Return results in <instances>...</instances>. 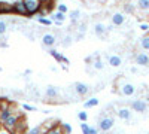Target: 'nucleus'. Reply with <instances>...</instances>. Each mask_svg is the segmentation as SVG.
<instances>
[{"label": "nucleus", "instance_id": "nucleus-37", "mask_svg": "<svg viewBox=\"0 0 149 134\" xmlns=\"http://www.w3.org/2000/svg\"><path fill=\"white\" fill-rule=\"evenodd\" d=\"M39 2H40V3H45V2H48V0H39Z\"/></svg>", "mask_w": 149, "mask_h": 134}, {"label": "nucleus", "instance_id": "nucleus-35", "mask_svg": "<svg viewBox=\"0 0 149 134\" xmlns=\"http://www.w3.org/2000/svg\"><path fill=\"white\" fill-rule=\"evenodd\" d=\"M88 134H98V130H97V128H93V127H91V128H90V133H88Z\"/></svg>", "mask_w": 149, "mask_h": 134}, {"label": "nucleus", "instance_id": "nucleus-9", "mask_svg": "<svg viewBox=\"0 0 149 134\" xmlns=\"http://www.w3.org/2000/svg\"><path fill=\"white\" fill-rule=\"evenodd\" d=\"M136 92V87L133 83H124L122 87H121V94L122 95H127V97H130V95H133Z\"/></svg>", "mask_w": 149, "mask_h": 134}, {"label": "nucleus", "instance_id": "nucleus-2", "mask_svg": "<svg viewBox=\"0 0 149 134\" xmlns=\"http://www.w3.org/2000/svg\"><path fill=\"white\" fill-rule=\"evenodd\" d=\"M113 124H115L113 118L106 116V118H102L100 119V122H98V128H100L102 131H109L110 128H113Z\"/></svg>", "mask_w": 149, "mask_h": 134}, {"label": "nucleus", "instance_id": "nucleus-15", "mask_svg": "<svg viewBox=\"0 0 149 134\" xmlns=\"http://www.w3.org/2000/svg\"><path fill=\"white\" fill-rule=\"evenodd\" d=\"M57 95H58V88L49 85V87L46 88V97H48V99H55Z\"/></svg>", "mask_w": 149, "mask_h": 134}, {"label": "nucleus", "instance_id": "nucleus-36", "mask_svg": "<svg viewBox=\"0 0 149 134\" xmlns=\"http://www.w3.org/2000/svg\"><path fill=\"white\" fill-rule=\"evenodd\" d=\"M0 134H10L9 130H0Z\"/></svg>", "mask_w": 149, "mask_h": 134}, {"label": "nucleus", "instance_id": "nucleus-29", "mask_svg": "<svg viewBox=\"0 0 149 134\" xmlns=\"http://www.w3.org/2000/svg\"><path fill=\"white\" fill-rule=\"evenodd\" d=\"M57 9H58V12H63V14H67V12H69V8L66 5H58Z\"/></svg>", "mask_w": 149, "mask_h": 134}, {"label": "nucleus", "instance_id": "nucleus-26", "mask_svg": "<svg viewBox=\"0 0 149 134\" xmlns=\"http://www.w3.org/2000/svg\"><path fill=\"white\" fill-rule=\"evenodd\" d=\"M8 30V24L5 21H0V34H5Z\"/></svg>", "mask_w": 149, "mask_h": 134}, {"label": "nucleus", "instance_id": "nucleus-22", "mask_svg": "<svg viewBox=\"0 0 149 134\" xmlns=\"http://www.w3.org/2000/svg\"><path fill=\"white\" fill-rule=\"evenodd\" d=\"M140 46L143 48V49L149 51V36H146V37H143V39L140 40Z\"/></svg>", "mask_w": 149, "mask_h": 134}, {"label": "nucleus", "instance_id": "nucleus-11", "mask_svg": "<svg viewBox=\"0 0 149 134\" xmlns=\"http://www.w3.org/2000/svg\"><path fill=\"white\" fill-rule=\"evenodd\" d=\"M106 31H107V28L103 26L102 22H97L94 26V33H95V36H98V37H103V36L106 34Z\"/></svg>", "mask_w": 149, "mask_h": 134}, {"label": "nucleus", "instance_id": "nucleus-34", "mask_svg": "<svg viewBox=\"0 0 149 134\" xmlns=\"http://www.w3.org/2000/svg\"><path fill=\"white\" fill-rule=\"evenodd\" d=\"M140 30L142 31H148L149 30V26H148V24H140Z\"/></svg>", "mask_w": 149, "mask_h": 134}, {"label": "nucleus", "instance_id": "nucleus-28", "mask_svg": "<svg viewBox=\"0 0 149 134\" xmlns=\"http://www.w3.org/2000/svg\"><path fill=\"white\" fill-rule=\"evenodd\" d=\"M46 134H63V131H61L60 128H57V127H54V128H51L49 131H46Z\"/></svg>", "mask_w": 149, "mask_h": 134}, {"label": "nucleus", "instance_id": "nucleus-3", "mask_svg": "<svg viewBox=\"0 0 149 134\" xmlns=\"http://www.w3.org/2000/svg\"><path fill=\"white\" fill-rule=\"evenodd\" d=\"M3 127L9 131H15L17 127H18V116L17 115H10L5 122H3Z\"/></svg>", "mask_w": 149, "mask_h": 134}, {"label": "nucleus", "instance_id": "nucleus-24", "mask_svg": "<svg viewBox=\"0 0 149 134\" xmlns=\"http://www.w3.org/2000/svg\"><path fill=\"white\" fill-rule=\"evenodd\" d=\"M94 69L95 70H103L104 69V64H103L102 60H95V61H94Z\"/></svg>", "mask_w": 149, "mask_h": 134}, {"label": "nucleus", "instance_id": "nucleus-18", "mask_svg": "<svg viewBox=\"0 0 149 134\" xmlns=\"http://www.w3.org/2000/svg\"><path fill=\"white\" fill-rule=\"evenodd\" d=\"M69 17H70V19H72V22L74 24V22H76V21L79 19V17H81V12H79L78 9H76V10H72Z\"/></svg>", "mask_w": 149, "mask_h": 134}, {"label": "nucleus", "instance_id": "nucleus-30", "mask_svg": "<svg viewBox=\"0 0 149 134\" xmlns=\"http://www.w3.org/2000/svg\"><path fill=\"white\" fill-rule=\"evenodd\" d=\"M42 133V127H34L29 131V134H40Z\"/></svg>", "mask_w": 149, "mask_h": 134}, {"label": "nucleus", "instance_id": "nucleus-16", "mask_svg": "<svg viewBox=\"0 0 149 134\" xmlns=\"http://www.w3.org/2000/svg\"><path fill=\"white\" fill-rule=\"evenodd\" d=\"M10 115H12V107H6V109H3L2 113H0V121H2V124L5 122V121H6Z\"/></svg>", "mask_w": 149, "mask_h": 134}, {"label": "nucleus", "instance_id": "nucleus-38", "mask_svg": "<svg viewBox=\"0 0 149 134\" xmlns=\"http://www.w3.org/2000/svg\"><path fill=\"white\" fill-rule=\"evenodd\" d=\"M18 134H29V133H22V131H21V133H18Z\"/></svg>", "mask_w": 149, "mask_h": 134}, {"label": "nucleus", "instance_id": "nucleus-23", "mask_svg": "<svg viewBox=\"0 0 149 134\" xmlns=\"http://www.w3.org/2000/svg\"><path fill=\"white\" fill-rule=\"evenodd\" d=\"M37 21H39L40 24H43V26H51V24H52L51 19H48V18H45V17H37Z\"/></svg>", "mask_w": 149, "mask_h": 134}, {"label": "nucleus", "instance_id": "nucleus-21", "mask_svg": "<svg viewBox=\"0 0 149 134\" xmlns=\"http://www.w3.org/2000/svg\"><path fill=\"white\" fill-rule=\"evenodd\" d=\"M97 104H98V99H95V97H94V99H90L88 101L84 103L85 107H94V106H97Z\"/></svg>", "mask_w": 149, "mask_h": 134}, {"label": "nucleus", "instance_id": "nucleus-8", "mask_svg": "<svg viewBox=\"0 0 149 134\" xmlns=\"http://www.w3.org/2000/svg\"><path fill=\"white\" fill-rule=\"evenodd\" d=\"M48 54L51 55V57H54V58L57 60L58 63H64V64H69V63H70L67 57H64V55H61V54H60V52H57L55 49H49V51H48Z\"/></svg>", "mask_w": 149, "mask_h": 134}, {"label": "nucleus", "instance_id": "nucleus-6", "mask_svg": "<svg viewBox=\"0 0 149 134\" xmlns=\"http://www.w3.org/2000/svg\"><path fill=\"white\" fill-rule=\"evenodd\" d=\"M88 91H90V87L86 83H84V82H76L74 83V92L76 94L85 95V94H88Z\"/></svg>", "mask_w": 149, "mask_h": 134}, {"label": "nucleus", "instance_id": "nucleus-33", "mask_svg": "<svg viewBox=\"0 0 149 134\" xmlns=\"http://www.w3.org/2000/svg\"><path fill=\"white\" fill-rule=\"evenodd\" d=\"M22 109H24V110H30V112L36 110V107H34V106H30V104H24V106H22Z\"/></svg>", "mask_w": 149, "mask_h": 134}, {"label": "nucleus", "instance_id": "nucleus-19", "mask_svg": "<svg viewBox=\"0 0 149 134\" xmlns=\"http://www.w3.org/2000/svg\"><path fill=\"white\" fill-rule=\"evenodd\" d=\"M137 6H139V9H142V10H148V9H149V0H139Z\"/></svg>", "mask_w": 149, "mask_h": 134}, {"label": "nucleus", "instance_id": "nucleus-27", "mask_svg": "<svg viewBox=\"0 0 149 134\" xmlns=\"http://www.w3.org/2000/svg\"><path fill=\"white\" fill-rule=\"evenodd\" d=\"M90 128H91V127H88V124H85V122L81 124V130H82L84 134H88V133H90Z\"/></svg>", "mask_w": 149, "mask_h": 134}, {"label": "nucleus", "instance_id": "nucleus-40", "mask_svg": "<svg viewBox=\"0 0 149 134\" xmlns=\"http://www.w3.org/2000/svg\"><path fill=\"white\" fill-rule=\"evenodd\" d=\"M0 113H2V110H0Z\"/></svg>", "mask_w": 149, "mask_h": 134}, {"label": "nucleus", "instance_id": "nucleus-1", "mask_svg": "<svg viewBox=\"0 0 149 134\" xmlns=\"http://www.w3.org/2000/svg\"><path fill=\"white\" fill-rule=\"evenodd\" d=\"M24 3H26V8L29 10V15H33V14L40 10V2L39 0H24Z\"/></svg>", "mask_w": 149, "mask_h": 134}, {"label": "nucleus", "instance_id": "nucleus-20", "mask_svg": "<svg viewBox=\"0 0 149 134\" xmlns=\"http://www.w3.org/2000/svg\"><path fill=\"white\" fill-rule=\"evenodd\" d=\"M54 19L55 21H61V22H64L66 21V14H63V12H55V14H54Z\"/></svg>", "mask_w": 149, "mask_h": 134}, {"label": "nucleus", "instance_id": "nucleus-14", "mask_svg": "<svg viewBox=\"0 0 149 134\" xmlns=\"http://www.w3.org/2000/svg\"><path fill=\"white\" fill-rule=\"evenodd\" d=\"M109 64H110L112 67H119V66L122 64V60H121L119 55H110V57H109Z\"/></svg>", "mask_w": 149, "mask_h": 134}, {"label": "nucleus", "instance_id": "nucleus-31", "mask_svg": "<svg viewBox=\"0 0 149 134\" xmlns=\"http://www.w3.org/2000/svg\"><path fill=\"white\" fill-rule=\"evenodd\" d=\"M78 118L82 121V122H85L86 118H88V115H86V112H79V113H78Z\"/></svg>", "mask_w": 149, "mask_h": 134}, {"label": "nucleus", "instance_id": "nucleus-4", "mask_svg": "<svg viewBox=\"0 0 149 134\" xmlns=\"http://www.w3.org/2000/svg\"><path fill=\"white\" fill-rule=\"evenodd\" d=\"M14 5V12L18 15H29V10L26 8V3H24V0H18V2L12 3Z\"/></svg>", "mask_w": 149, "mask_h": 134}, {"label": "nucleus", "instance_id": "nucleus-7", "mask_svg": "<svg viewBox=\"0 0 149 134\" xmlns=\"http://www.w3.org/2000/svg\"><path fill=\"white\" fill-rule=\"evenodd\" d=\"M55 42H57V37L54 34H51V33H46V34L42 36V43L45 46H54Z\"/></svg>", "mask_w": 149, "mask_h": 134}, {"label": "nucleus", "instance_id": "nucleus-32", "mask_svg": "<svg viewBox=\"0 0 149 134\" xmlns=\"http://www.w3.org/2000/svg\"><path fill=\"white\" fill-rule=\"evenodd\" d=\"M70 43H72V37H70V36H67V37L63 39V46H69Z\"/></svg>", "mask_w": 149, "mask_h": 134}, {"label": "nucleus", "instance_id": "nucleus-25", "mask_svg": "<svg viewBox=\"0 0 149 134\" xmlns=\"http://www.w3.org/2000/svg\"><path fill=\"white\" fill-rule=\"evenodd\" d=\"M61 128H63V133H66V134H72V127H70V124H67V122L61 124Z\"/></svg>", "mask_w": 149, "mask_h": 134}, {"label": "nucleus", "instance_id": "nucleus-12", "mask_svg": "<svg viewBox=\"0 0 149 134\" xmlns=\"http://www.w3.org/2000/svg\"><path fill=\"white\" fill-rule=\"evenodd\" d=\"M124 22H125V17L122 14H113L112 15V24H113V26H122Z\"/></svg>", "mask_w": 149, "mask_h": 134}, {"label": "nucleus", "instance_id": "nucleus-41", "mask_svg": "<svg viewBox=\"0 0 149 134\" xmlns=\"http://www.w3.org/2000/svg\"><path fill=\"white\" fill-rule=\"evenodd\" d=\"M0 70H2V69H0Z\"/></svg>", "mask_w": 149, "mask_h": 134}, {"label": "nucleus", "instance_id": "nucleus-17", "mask_svg": "<svg viewBox=\"0 0 149 134\" xmlns=\"http://www.w3.org/2000/svg\"><path fill=\"white\" fill-rule=\"evenodd\" d=\"M2 12H14V5L0 2V14H2Z\"/></svg>", "mask_w": 149, "mask_h": 134}, {"label": "nucleus", "instance_id": "nucleus-13", "mask_svg": "<svg viewBox=\"0 0 149 134\" xmlns=\"http://www.w3.org/2000/svg\"><path fill=\"white\" fill-rule=\"evenodd\" d=\"M118 116H119L121 119L128 121V119L131 118V112H130V109H128V107H121L119 110H118Z\"/></svg>", "mask_w": 149, "mask_h": 134}, {"label": "nucleus", "instance_id": "nucleus-39", "mask_svg": "<svg viewBox=\"0 0 149 134\" xmlns=\"http://www.w3.org/2000/svg\"><path fill=\"white\" fill-rule=\"evenodd\" d=\"M148 101H149V97H148Z\"/></svg>", "mask_w": 149, "mask_h": 134}, {"label": "nucleus", "instance_id": "nucleus-10", "mask_svg": "<svg viewBox=\"0 0 149 134\" xmlns=\"http://www.w3.org/2000/svg\"><path fill=\"white\" fill-rule=\"evenodd\" d=\"M136 63L139 66H149V55H146L145 52H140L136 55Z\"/></svg>", "mask_w": 149, "mask_h": 134}, {"label": "nucleus", "instance_id": "nucleus-5", "mask_svg": "<svg viewBox=\"0 0 149 134\" xmlns=\"http://www.w3.org/2000/svg\"><path fill=\"white\" fill-rule=\"evenodd\" d=\"M131 109L134 112H139V113H143L148 110V103L143 101V100H136L131 103Z\"/></svg>", "mask_w": 149, "mask_h": 134}]
</instances>
